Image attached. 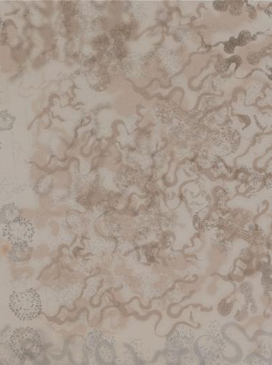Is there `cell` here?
<instances>
[{
  "label": "cell",
  "mask_w": 272,
  "mask_h": 365,
  "mask_svg": "<svg viewBox=\"0 0 272 365\" xmlns=\"http://www.w3.org/2000/svg\"><path fill=\"white\" fill-rule=\"evenodd\" d=\"M12 352L22 360L38 358L43 350L40 334L31 327H20L12 334L10 341Z\"/></svg>",
  "instance_id": "obj_1"
},
{
  "label": "cell",
  "mask_w": 272,
  "mask_h": 365,
  "mask_svg": "<svg viewBox=\"0 0 272 365\" xmlns=\"http://www.w3.org/2000/svg\"><path fill=\"white\" fill-rule=\"evenodd\" d=\"M9 307L19 319L30 320L40 314L42 301L39 294L31 288L24 292H13L9 298Z\"/></svg>",
  "instance_id": "obj_2"
},
{
  "label": "cell",
  "mask_w": 272,
  "mask_h": 365,
  "mask_svg": "<svg viewBox=\"0 0 272 365\" xmlns=\"http://www.w3.org/2000/svg\"><path fill=\"white\" fill-rule=\"evenodd\" d=\"M88 362L93 364H106L113 361L112 345L100 332L89 333L84 341Z\"/></svg>",
  "instance_id": "obj_3"
},
{
  "label": "cell",
  "mask_w": 272,
  "mask_h": 365,
  "mask_svg": "<svg viewBox=\"0 0 272 365\" xmlns=\"http://www.w3.org/2000/svg\"><path fill=\"white\" fill-rule=\"evenodd\" d=\"M33 224L22 216L6 224L2 229V235L13 246H27L34 234Z\"/></svg>",
  "instance_id": "obj_4"
},
{
  "label": "cell",
  "mask_w": 272,
  "mask_h": 365,
  "mask_svg": "<svg viewBox=\"0 0 272 365\" xmlns=\"http://www.w3.org/2000/svg\"><path fill=\"white\" fill-rule=\"evenodd\" d=\"M21 210L15 203L3 205L0 210V223L8 224L21 216Z\"/></svg>",
  "instance_id": "obj_5"
},
{
  "label": "cell",
  "mask_w": 272,
  "mask_h": 365,
  "mask_svg": "<svg viewBox=\"0 0 272 365\" xmlns=\"http://www.w3.org/2000/svg\"><path fill=\"white\" fill-rule=\"evenodd\" d=\"M15 121V117L8 110L0 111V132L11 130Z\"/></svg>",
  "instance_id": "obj_6"
},
{
  "label": "cell",
  "mask_w": 272,
  "mask_h": 365,
  "mask_svg": "<svg viewBox=\"0 0 272 365\" xmlns=\"http://www.w3.org/2000/svg\"><path fill=\"white\" fill-rule=\"evenodd\" d=\"M6 40V29L3 20L0 17V47L3 45Z\"/></svg>",
  "instance_id": "obj_7"
},
{
  "label": "cell",
  "mask_w": 272,
  "mask_h": 365,
  "mask_svg": "<svg viewBox=\"0 0 272 365\" xmlns=\"http://www.w3.org/2000/svg\"><path fill=\"white\" fill-rule=\"evenodd\" d=\"M229 1H215L214 5L219 10H225Z\"/></svg>",
  "instance_id": "obj_8"
},
{
  "label": "cell",
  "mask_w": 272,
  "mask_h": 365,
  "mask_svg": "<svg viewBox=\"0 0 272 365\" xmlns=\"http://www.w3.org/2000/svg\"><path fill=\"white\" fill-rule=\"evenodd\" d=\"M1 141H0V151H1Z\"/></svg>",
  "instance_id": "obj_9"
}]
</instances>
